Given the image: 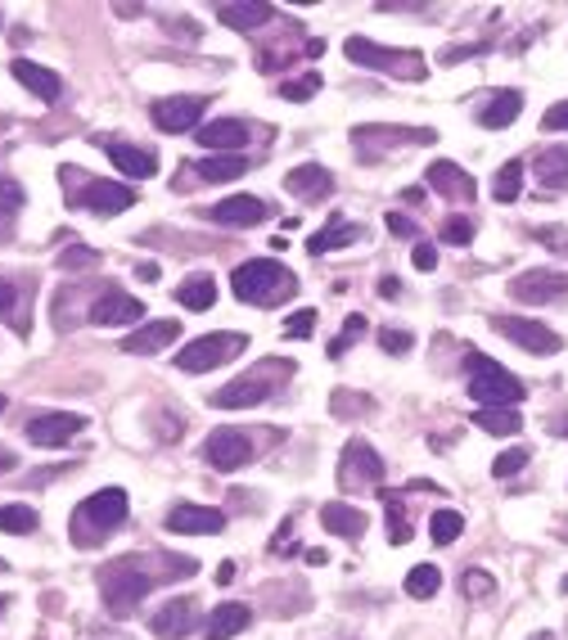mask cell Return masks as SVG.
Here are the masks:
<instances>
[{
  "mask_svg": "<svg viewBox=\"0 0 568 640\" xmlns=\"http://www.w3.org/2000/svg\"><path fill=\"white\" fill-rule=\"evenodd\" d=\"M163 573H149V559L127 555V559H113L108 569L100 573V595H104V609L113 618H131L140 609V600L154 591Z\"/></svg>",
  "mask_w": 568,
  "mask_h": 640,
  "instance_id": "6da1fadb",
  "label": "cell"
},
{
  "mask_svg": "<svg viewBox=\"0 0 568 640\" xmlns=\"http://www.w3.org/2000/svg\"><path fill=\"white\" fill-rule=\"evenodd\" d=\"M231 289H235L240 303L280 307V303H289V298L298 293V280H293V271L285 267V261H276V257H253V261H244V267H235Z\"/></svg>",
  "mask_w": 568,
  "mask_h": 640,
  "instance_id": "7a4b0ae2",
  "label": "cell"
},
{
  "mask_svg": "<svg viewBox=\"0 0 568 640\" xmlns=\"http://www.w3.org/2000/svg\"><path fill=\"white\" fill-rule=\"evenodd\" d=\"M127 514H131V501H127L123 487H100V492H91L78 505V514H72V542H78L82 550H91V546L104 542V533L123 528Z\"/></svg>",
  "mask_w": 568,
  "mask_h": 640,
  "instance_id": "3957f363",
  "label": "cell"
},
{
  "mask_svg": "<svg viewBox=\"0 0 568 640\" xmlns=\"http://www.w3.org/2000/svg\"><path fill=\"white\" fill-rule=\"evenodd\" d=\"M59 176H63V190L72 185L68 203H72V208H86V212H95V217H118V212H127V208L136 203V190H131V185H123V181L86 176V172H78V167H63Z\"/></svg>",
  "mask_w": 568,
  "mask_h": 640,
  "instance_id": "277c9868",
  "label": "cell"
},
{
  "mask_svg": "<svg viewBox=\"0 0 568 640\" xmlns=\"http://www.w3.org/2000/svg\"><path fill=\"white\" fill-rule=\"evenodd\" d=\"M344 55L357 68L384 72V78H397V82H425L429 78V59L420 50H389V46H379V42H366V36H348Z\"/></svg>",
  "mask_w": 568,
  "mask_h": 640,
  "instance_id": "5b68a950",
  "label": "cell"
},
{
  "mask_svg": "<svg viewBox=\"0 0 568 640\" xmlns=\"http://www.w3.org/2000/svg\"><path fill=\"white\" fill-rule=\"evenodd\" d=\"M293 374V361H262L253 374H240V380H231L225 388L212 393V406L217 410H244V406H262L280 380H289Z\"/></svg>",
  "mask_w": 568,
  "mask_h": 640,
  "instance_id": "8992f818",
  "label": "cell"
},
{
  "mask_svg": "<svg viewBox=\"0 0 568 640\" xmlns=\"http://www.w3.org/2000/svg\"><path fill=\"white\" fill-rule=\"evenodd\" d=\"M465 365H470V397L478 402V406H519L528 393H523V384L514 380L510 370H501L491 357H483V352H470L465 357Z\"/></svg>",
  "mask_w": 568,
  "mask_h": 640,
  "instance_id": "52a82bcc",
  "label": "cell"
},
{
  "mask_svg": "<svg viewBox=\"0 0 568 640\" xmlns=\"http://www.w3.org/2000/svg\"><path fill=\"white\" fill-rule=\"evenodd\" d=\"M244 352H248V338L244 334H204V338H195V344H185L176 352V365L185 374H204V370H217L225 361L244 357Z\"/></svg>",
  "mask_w": 568,
  "mask_h": 640,
  "instance_id": "ba28073f",
  "label": "cell"
},
{
  "mask_svg": "<svg viewBox=\"0 0 568 640\" xmlns=\"http://www.w3.org/2000/svg\"><path fill=\"white\" fill-rule=\"evenodd\" d=\"M491 329H497L501 338H510V344H519L523 352H533V357H550L564 348V338L542 325V321H523V316H497L491 321Z\"/></svg>",
  "mask_w": 568,
  "mask_h": 640,
  "instance_id": "9c48e42d",
  "label": "cell"
},
{
  "mask_svg": "<svg viewBox=\"0 0 568 640\" xmlns=\"http://www.w3.org/2000/svg\"><path fill=\"white\" fill-rule=\"evenodd\" d=\"M510 298L523 307H546V303H559L568 298V271H523L510 280Z\"/></svg>",
  "mask_w": 568,
  "mask_h": 640,
  "instance_id": "30bf717a",
  "label": "cell"
},
{
  "mask_svg": "<svg viewBox=\"0 0 568 640\" xmlns=\"http://www.w3.org/2000/svg\"><path fill=\"white\" fill-rule=\"evenodd\" d=\"M338 482L344 487H379L384 482V461L366 438H352L344 446V465H338Z\"/></svg>",
  "mask_w": 568,
  "mask_h": 640,
  "instance_id": "8fae6325",
  "label": "cell"
},
{
  "mask_svg": "<svg viewBox=\"0 0 568 640\" xmlns=\"http://www.w3.org/2000/svg\"><path fill=\"white\" fill-rule=\"evenodd\" d=\"M204 461H208L217 474H235V469H244V465L253 461V442H248V433H240V429H217V433L204 442Z\"/></svg>",
  "mask_w": 568,
  "mask_h": 640,
  "instance_id": "7c38bea8",
  "label": "cell"
},
{
  "mask_svg": "<svg viewBox=\"0 0 568 640\" xmlns=\"http://www.w3.org/2000/svg\"><path fill=\"white\" fill-rule=\"evenodd\" d=\"M204 108H208V104H204L199 95H172V100H159V104H154V127L167 131V136H176V131H199Z\"/></svg>",
  "mask_w": 568,
  "mask_h": 640,
  "instance_id": "4fadbf2b",
  "label": "cell"
},
{
  "mask_svg": "<svg viewBox=\"0 0 568 640\" xmlns=\"http://www.w3.org/2000/svg\"><path fill=\"white\" fill-rule=\"evenodd\" d=\"M86 429L82 416H68V410H55V416H32L27 420V442L32 446H68L72 438H78Z\"/></svg>",
  "mask_w": 568,
  "mask_h": 640,
  "instance_id": "5bb4252c",
  "label": "cell"
},
{
  "mask_svg": "<svg viewBox=\"0 0 568 640\" xmlns=\"http://www.w3.org/2000/svg\"><path fill=\"white\" fill-rule=\"evenodd\" d=\"M204 217H208V221H217V225H231V231H244V225H262V221H267V217H271V208L262 203L257 195H231V199L212 203Z\"/></svg>",
  "mask_w": 568,
  "mask_h": 640,
  "instance_id": "9a60e30c",
  "label": "cell"
},
{
  "mask_svg": "<svg viewBox=\"0 0 568 640\" xmlns=\"http://www.w3.org/2000/svg\"><path fill=\"white\" fill-rule=\"evenodd\" d=\"M91 325H144V303L123 289H104L91 303Z\"/></svg>",
  "mask_w": 568,
  "mask_h": 640,
  "instance_id": "2e32d148",
  "label": "cell"
},
{
  "mask_svg": "<svg viewBox=\"0 0 568 640\" xmlns=\"http://www.w3.org/2000/svg\"><path fill=\"white\" fill-rule=\"evenodd\" d=\"M248 123H240V118H217V123H204L199 131H195V140L208 149V154H240V149L248 144Z\"/></svg>",
  "mask_w": 568,
  "mask_h": 640,
  "instance_id": "e0dca14e",
  "label": "cell"
},
{
  "mask_svg": "<svg viewBox=\"0 0 568 640\" xmlns=\"http://www.w3.org/2000/svg\"><path fill=\"white\" fill-rule=\"evenodd\" d=\"M225 528V514L221 510H208V505H176L167 510V533H181V537H199V533H221Z\"/></svg>",
  "mask_w": 568,
  "mask_h": 640,
  "instance_id": "ac0fdd59",
  "label": "cell"
},
{
  "mask_svg": "<svg viewBox=\"0 0 568 640\" xmlns=\"http://www.w3.org/2000/svg\"><path fill=\"white\" fill-rule=\"evenodd\" d=\"M176 334H181V321H144L136 334L123 338V352H131V357H154L167 344H176Z\"/></svg>",
  "mask_w": 568,
  "mask_h": 640,
  "instance_id": "d6986e66",
  "label": "cell"
},
{
  "mask_svg": "<svg viewBox=\"0 0 568 640\" xmlns=\"http://www.w3.org/2000/svg\"><path fill=\"white\" fill-rule=\"evenodd\" d=\"M425 176H429V190H438L442 199H456V203H470V199L478 195V185H474V176H470L465 167H456V163H447V159H442V163H433V167H429Z\"/></svg>",
  "mask_w": 568,
  "mask_h": 640,
  "instance_id": "ffe728a7",
  "label": "cell"
},
{
  "mask_svg": "<svg viewBox=\"0 0 568 640\" xmlns=\"http://www.w3.org/2000/svg\"><path fill=\"white\" fill-rule=\"evenodd\" d=\"M104 154L113 159V167H118L123 176H154L159 172V159L149 154V149H140V144H127V140H95Z\"/></svg>",
  "mask_w": 568,
  "mask_h": 640,
  "instance_id": "44dd1931",
  "label": "cell"
},
{
  "mask_svg": "<svg viewBox=\"0 0 568 640\" xmlns=\"http://www.w3.org/2000/svg\"><path fill=\"white\" fill-rule=\"evenodd\" d=\"M195 622H199V605H195V600H172V605H163L154 618H149L154 636H163V640L189 636V631H195Z\"/></svg>",
  "mask_w": 568,
  "mask_h": 640,
  "instance_id": "7402d4cb",
  "label": "cell"
},
{
  "mask_svg": "<svg viewBox=\"0 0 568 640\" xmlns=\"http://www.w3.org/2000/svg\"><path fill=\"white\" fill-rule=\"evenodd\" d=\"M14 68V78H19V86H27L36 100H46V104H55L59 95H63V78L55 68H42V63H32V59H14L10 63Z\"/></svg>",
  "mask_w": 568,
  "mask_h": 640,
  "instance_id": "603a6c76",
  "label": "cell"
},
{
  "mask_svg": "<svg viewBox=\"0 0 568 640\" xmlns=\"http://www.w3.org/2000/svg\"><path fill=\"white\" fill-rule=\"evenodd\" d=\"M285 190L298 195V199H308V203H316V199L334 195V176H329L321 163H302V167H293V172L285 176Z\"/></svg>",
  "mask_w": 568,
  "mask_h": 640,
  "instance_id": "cb8c5ba5",
  "label": "cell"
},
{
  "mask_svg": "<svg viewBox=\"0 0 568 640\" xmlns=\"http://www.w3.org/2000/svg\"><path fill=\"white\" fill-rule=\"evenodd\" d=\"M321 523H325L334 537H344V542H357V537H366V528H370V519H366L357 505H348V501H329V505L321 510Z\"/></svg>",
  "mask_w": 568,
  "mask_h": 640,
  "instance_id": "d4e9b609",
  "label": "cell"
},
{
  "mask_svg": "<svg viewBox=\"0 0 568 640\" xmlns=\"http://www.w3.org/2000/svg\"><path fill=\"white\" fill-rule=\"evenodd\" d=\"M253 622V609L248 605H240V600H231V605H217L212 609V618H208V640H231V636H240L244 627Z\"/></svg>",
  "mask_w": 568,
  "mask_h": 640,
  "instance_id": "484cf974",
  "label": "cell"
},
{
  "mask_svg": "<svg viewBox=\"0 0 568 640\" xmlns=\"http://www.w3.org/2000/svg\"><path fill=\"white\" fill-rule=\"evenodd\" d=\"M189 172H195L199 181H212V185H225V181H235L248 172V159L244 154H208L199 163H189Z\"/></svg>",
  "mask_w": 568,
  "mask_h": 640,
  "instance_id": "4316f807",
  "label": "cell"
},
{
  "mask_svg": "<svg viewBox=\"0 0 568 640\" xmlns=\"http://www.w3.org/2000/svg\"><path fill=\"white\" fill-rule=\"evenodd\" d=\"M523 113V95L519 91H501V95H491L483 108H478V123L487 127V131H501V127H510L514 118Z\"/></svg>",
  "mask_w": 568,
  "mask_h": 640,
  "instance_id": "83f0119b",
  "label": "cell"
},
{
  "mask_svg": "<svg viewBox=\"0 0 568 640\" xmlns=\"http://www.w3.org/2000/svg\"><path fill=\"white\" fill-rule=\"evenodd\" d=\"M361 235H366L361 225H352V221H338V217H334V221L325 225V231H316V235H312V244H308V248L321 257V253H338V248H352V244H361Z\"/></svg>",
  "mask_w": 568,
  "mask_h": 640,
  "instance_id": "f1b7e54d",
  "label": "cell"
},
{
  "mask_svg": "<svg viewBox=\"0 0 568 640\" xmlns=\"http://www.w3.org/2000/svg\"><path fill=\"white\" fill-rule=\"evenodd\" d=\"M217 19L231 27V32H253V27H262V23H271L276 10L267 5V0H253V5H221Z\"/></svg>",
  "mask_w": 568,
  "mask_h": 640,
  "instance_id": "f546056e",
  "label": "cell"
},
{
  "mask_svg": "<svg viewBox=\"0 0 568 640\" xmlns=\"http://www.w3.org/2000/svg\"><path fill=\"white\" fill-rule=\"evenodd\" d=\"M352 140H384V149H393V144H433L438 136L425 127H357Z\"/></svg>",
  "mask_w": 568,
  "mask_h": 640,
  "instance_id": "4dcf8cb0",
  "label": "cell"
},
{
  "mask_svg": "<svg viewBox=\"0 0 568 640\" xmlns=\"http://www.w3.org/2000/svg\"><path fill=\"white\" fill-rule=\"evenodd\" d=\"M537 181L546 185V190H568V144L542 149L537 154Z\"/></svg>",
  "mask_w": 568,
  "mask_h": 640,
  "instance_id": "1f68e13d",
  "label": "cell"
},
{
  "mask_svg": "<svg viewBox=\"0 0 568 640\" xmlns=\"http://www.w3.org/2000/svg\"><path fill=\"white\" fill-rule=\"evenodd\" d=\"M176 303L185 312H208L217 303V280L212 276H189L185 284H176Z\"/></svg>",
  "mask_w": 568,
  "mask_h": 640,
  "instance_id": "d6a6232c",
  "label": "cell"
},
{
  "mask_svg": "<svg viewBox=\"0 0 568 640\" xmlns=\"http://www.w3.org/2000/svg\"><path fill=\"white\" fill-rule=\"evenodd\" d=\"M474 424H478L483 433H497V438H514V433L523 429V420H519L514 406H478Z\"/></svg>",
  "mask_w": 568,
  "mask_h": 640,
  "instance_id": "836d02e7",
  "label": "cell"
},
{
  "mask_svg": "<svg viewBox=\"0 0 568 640\" xmlns=\"http://www.w3.org/2000/svg\"><path fill=\"white\" fill-rule=\"evenodd\" d=\"M491 195H497V203H514V199L523 195V163H519V159H510V163L497 172V181H491Z\"/></svg>",
  "mask_w": 568,
  "mask_h": 640,
  "instance_id": "e575fe53",
  "label": "cell"
},
{
  "mask_svg": "<svg viewBox=\"0 0 568 640\" xmlns=\"http://www.w3.org/2000/svg\"><path fill=\"white\" fill-rule=\"evenodd\" d=\"M438 591H442V573L433 569V563H415V569L406 573V595L429 600V595H438Z\"/></svg>",
  "mask_w": 568,
  "mask_h": 640,
  "instance_id": "d590c367",
  "label": "cell"
},
{
  "mask_svg": "<svg viewBox=\"0 0 568 640\" xmlns=\"http://www.w3.org/2000/svg\"><path fill=\"white\" fill-rule=\"evenodd\" d=\"M465 533V514H456V510H438L433 519H429V537L438 542V546H451Z\"/></svg>",
  "mask_w": 568,
  "mask_h": 640,
  "instance_id": "8d00e7d4",
  "label": "cell"
},
{
  "mask_svg": "<svg viewBox=\"0 0 568 640\" xmlns=\"http://www.w3.org/2000/svg\"><path fill=\"white\" fill-rule=\"evenodd\" d=\"M36 523H42V519H36V510L32 505H0V528H5V533H36Z\"/></svg>",
  "mask_w": 568,
  "mask_h": 640,
  "instance_id": "74e56055",
  "label": "cell"
},
{
  "mask_svg": "<svg viewBox=\"0 0 568 640\" xmlns=\"http://www.w3.org/2000/svg\"><path fill=\"white\" fill-rule=\"evenodd\" d=\"M384 501H389V542L393 546H406L415 533H410V519H406V505H402V497H393V492H384Z\"/></svg>",
  "mask_w": 568,
  "mask_h": 640,
  "instance_id": "f35d334b",
  "label": "cell"
},
{
  "mask_svg": "<svg viewBox=\"0 0 568 640\" xmlns=\"http://www.w3.org/2000/svg\"><path fill=\"white\" fill-rule=\"evenodd\" d=\"M91 267H100V253L86 244H72L59 253V271H91Z\"/></svg>",
  "mask_w": 568,
  "mask_h": 640,
  "instance_id": "ab89813d",
  "label": "cell"
},
{
  "mask_svg": "<svg viewBox=\"0 0 568 640\" xmlns=\"http://www.w3.org/2000/svg\"><path fill=\"white\" fill-rule=\"evenodd\" d=\"M366 329H370V321H366V316H348V321H344V334H338L334 344H329V357L338 361V357L348 352V344H357V338H361Z\"/></svg>",
  "mask_w": 568,
  "mask_h": 640,
  "instance_id": "60d3db41",
  "label": "cell"
},
{
  "mask_svg": "<svg viewBox=\"0 0 568 640\" xmlns=\"http://www.w3.org/2000/svg\"><path fill=\"white\" fill-rule=\"evenodd\" d=\"M312 334H316V312L312 307H302L285 321V338H312Z\"/></svg>",
  "mask_w": 568,
  "mask_h": 640,
  "instance_id": "b9f144b4",
  "label": "cell"
},
{
  "mask_svg": "<svg viewBox=\"0 0 568 640\" xmlns=\"http://www.w3.org/2000/svg\"><path fill=\"white\" fill-rule=\"evenodd\" d=\"M523 465H528V451H523V446H514V451H506V456L491 461V474H497V478H514Z\"/></svg>",
  "mask_w": 568,
  "mask_h": 640,
  "instance_id": "7bdbcfd3",
  "label": "cell"
},
{
  "mask_svg": "<svg viewBox=\"0 0 568 640\" xmlns=\"http://www.w3.org/2000/svg\"><path fill=\"white\" fill-rule=\"evenodd\" d=\"M321 91V72H302L298 82H285V100H312Z\"/></svg>",
  "mask_w": 568,
  "mask_h": 640,
  "instance_id": "ee69618b",
  "label": "cell"
},
{
  "mask_svg": "<svg viewBox=\"0 0 568 640\" xmlns=\"http://www.w3.org/2000/svg\"><path fill=\"white\" fill-rule=\"evenodd\" d=\"M379 348L393 352V357H402V352H410V348H415V338H410L406 329H379Z\"/></svg>",
  "mask_w": 568,
  "mask_h": 640,
  "instance_id": "f6af8a7d",
  "label": "cell"
},
{
  "mask_svg": "<svg viewBox=\"0 0 568 640\" xmlns=\"http://www.w3.org/2000/svg\"><path fill=\"white\" fill-rule=\"evenodd\" d=\"M442 240H447V244H470V240H474V221H470V217H451V221L442 225Z\"/></svg>",
  "mask_w": 568,
  "mask_h": 640,
  "instance_id": "bcb514c9",
  "label": "cell"
},
{
  "mask_svg": "<svg viewBox=\"0 0 568 640\" xmlns=\"http://www.w3.org/2000/svg\"><path fill=\"white\" fill-rule=\"evenodd\" d=\"M461 586H465V595H487V591L497 586V582H491V573H483V569H470Z\"/></svg>",
  "mask_w": 568,
  "mask_h": 640,
  "instance_id": "7dc6e473",
  "label": "cell"
},
{
  "mask_svg": "<svg viewBox=\"0 0 568 640\" xmlns=\"http://www.w3.org/2000/svg\"><path fill=\"white\" fill-rule=\"evenodd\" d=\"M537 240H542V244H550L555 253H568V231H564V225H542Z\"/></svg>",
  "mask_w": 568,
  "mask_h": 640,
  "instance_id": "c3c4849f",
  "label": "cell"
},
{
  "mask_svg": "<svg viewBox=\"0 0 568 640\" xmlns=\"http://www.w3.org/2000/svg\"><path fill=\"white\" fill-rule=\"evenodd\" d=\"M410 261H415V271H433L438 267V248H429V244H420L410 253Z\"/></svg>",
  "mask_w": 568,
  "mask_h": 640,
  "instance_id": "681fc988",
  "label": "cell"
},
{
  "mask_svg": "<svg viewBox=\"0 0 568 640\" xmlns=\"http://www.w3.org/2000/svg\"><path fill=\"white\" fill-rule=\"evenodd\" d=\"M546 131H568V100L546 108Z\"/></svg>",
  "mask_w": 568,
  "mask_h": 640,
  "instance_id": "f907efd6",
  "label": "cell"
},
{
  "mask_svg": "<svg viewBox=\"0 0 568 640\" xmlns=\"http://www.w3.org/2000/svg\"><path fill=\"white\" fill-rule=\"evenodd\" d=\"M487 46H451V50H442V63H461V59H474V55H483Z\"/></svg>",
  "mask_w": 568,
  "mask_h": 640,
  "instance_id": "816d5d0a",
  "label": "cell"
},
{
  "mask_svg": "<svg viewBox=\"0 0 568 640\" xmlns=\"http://www.w3.org/2000/svg\"><path fill=\"white\" fill-rule=\"evenodd\" d=\"M389 231H393V235H402V240H410V235H415V221H410V217H402V212H389Z\"/></svg>",
  "mask_w": 568,
  "mask_h": 640,
  "instance_id": "f5cc1de1",
  "label": "cell"
},
{
  "mask_svg": "<svg viewBox=\"0 0 568 640\" xmlns=\"http://www.w3.org/2000/svg\"><path fill=\"white\" fill-rule=\"evenodd\" d=\"M14 303H19V289L0 280V316H10V312H14Z\"/></svg>",
  "mask_w": 568,
  "mask_h": 640,
  "instance_id": "db71d44e",
  "label": "cell"
},
{
  "mask_svg": "<svg viewBox=\"0 0 568 640\" xmlns=\"http://www.w3.org/2000/svg\"><path fill=\"white\" fill-rule=\"evenodd\" d=\"M379 298L397 303V298H402V280H397V276H384V280H379Z\"/></svg>",
  "mask_w": 568,
  "mask_h": 640,
  "instance_id": "11a10c76",
  "label": "cell"
},
{
  "mask_svg": "<svg viewBox=\"0 0 568 640\" xmlns=\"http://www.w3.org/2000/svg\"><path fill=\"white\" fill-rule=\"evenodd\" d=\"M217 582H221V586H231V582H235V563H231V559H225L221 569H217Z\"/></svg>",
  "mask_w": 568,
  "mask_h": 640,
  "instance_id": "9f6ffc18",
  "label": "cell"
},
{
  "mask_svg": "<svg viewBox=\"0 0 568 640\" xmlns=\"http://www.w3.org/2000/svg\"><path fill=\"white\" fill-rule=\"evenodd\" d=\"M14 465H19V456H14V451H10V446H0V474H10Z\"/></svg>",
  "mask_w": 568,
  "mask_h": 640,
  "instance_id": "6f0895ef",
  "label": "cell"
},
{
  "mask_svg": "<svg viewBox=\"0 0 568 640\" xmlns=\"http://www.w3.org/2000/svg\"><path fill=\"white\" fill-rule=\"evenodd\" d=\"M136 276H140V280H159V267H154V261H140Z\"/></svg>",
  "mask_w": 568,
  "mask_h": 640,
  "instance_id": "680465c9",
  "label": "cell"
},
{
  "mask_svg": "<svg viewBox=\"0 0 568 640\" xmlns=\"http://www.w3.org/2000/svg\"><path fill=\"white\" fill-rule=\"evenodd\" d=\"M555 433H564V438H568V416H559V420H555Z\"/></svg>",
  "mask_w": 568,
  "mask_h": 640,
  "instance_id": "91938a15",
  "label": "cell"
},
{
  "mask_svg": "<svg viewBox=\"0 0 568 640\" xmlns=\"http://www.w3.org/2000/svg\"><path fill=\"white\" fill-rule=\"evenodd\" d=\"M10 609V595H0V614H5Z\"/></svg>",
  "mask_w": 568,
  "mask_h": 640,
  "instance_id": "94428289",
  "label": "cell"
},
{
  "mask_svg": "<svg viewBox=\"0 0 568 640\" xmlns=\"http://www.w3.org/2000/svg\"><path fill=\"white\" fill-rule=\"evenodd\" d=\"M533 640H555V636H550V631H537V636H533Z\"/></svg>",
  "mask_w": 568,
  "mask_h": 640,
  "instance_id": "6125c7cd",
  "label": "cell"
},
{
  "mask_svg": "<svg viewBox=\"0 0 568 640\" xmlns=\"http://www.w3.org/2000/svg\"><path fill=\"white\" fill-rule=\"evenodd\" d=\"M5 406H10V402H5V393H0V410H5Z\"/></svg>",
  "mask_w": 568,
  "mask_h": 640,
  "instance_id": "be15d7a7",
  "label": "cell"
},
{
  "mask_svg": "<svg viewBox=\"0 0 568 640\" xmlns=\"http://www.w3.org/2000/svg\"><path fill=\"white\" fill-rule=\"evenodd\" d=\"M108 640H127V636H108Z\"/></svg>",
  "mask_w": 568,
  "mask_h": 640,
  "instance_id": "e7e4bbea",
  "label": "cell"
},
{
  "mask_svg": "<svg viewBox=\"0 0 568 640\" xmlns=\"http://www.w3.org/2000/svg\"><path fill=\"white\" fill-rule=\"evenodd\" d=\"M0 569H5V563H0Z\"/></svg>",
  "mask_w": 568,
  "mask_h": 640,
  "instance_id": "03108f58",
  "label": "cell"
}]
</instances>
